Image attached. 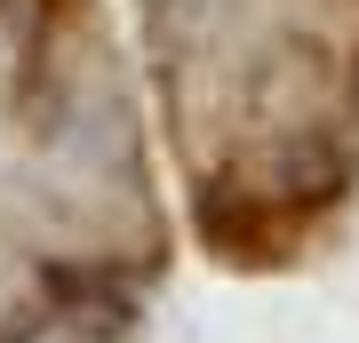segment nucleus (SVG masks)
I'll use <instances>...</instances> for the list:
<instances>
[{
	"label": "nucleus",
	"mask_w": 359,
	"mask_h": 343,
	"mask_svg": "<svg viewBox=\"0 0 359 343\" xmlns=\"http://www.w3.org/2000/svg\"><path fill=\"white\" fill-rule=\"evenodd\" d=\"M176 224L104 0H0V343H144Z\"/></svg>",
	"instance_id": "f257e3e1"
},
{
	"label": "nucleus",
	"mask_w": 359,
	"mask_h": 343,
	"mask_svg": "<svg viewBox=\"0 0 359 343\" xmlns=\"http://www.w3.org/2000/svg\"><path fill=\"white\" fill-rule=\"evenodd\" d=\"M136 25L208 264H311L359 208V0H136Z\"/></svg>",
	"instance_id": "f03ea898"
}]
</instances>
